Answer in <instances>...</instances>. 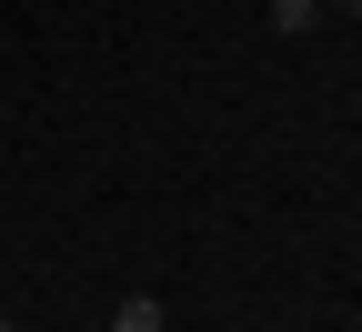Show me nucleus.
<instances>
[{
	"label": "nucleus",
	"instance_id": "nucleus-1",
	"mask_svg": "<svg viewBox=\"0 0 362 332\" xmlns=\"http://www.w3.org/2000/svg\"><path fill=\"white\" fill-rule=\"evenodd\" d=\"M111 332H171V312L151 292H131V302H111Z\"/></svg>",
	"mask_w": 362,
	"mask_h": 332
},
{
	"label": "nucleus",
	"instance_id": "nucleus-2",
	"mask_svg": "<svg viewBox=\"0 0 362 332\" xmlns=\"http://www.w3.org/2000/svg\"><path fill=\"white\" fill-rule=\"evenodd\" d=\"M272 30H282V40H312V30H322V0H272Z\"/></svg>",
	"mask_w": 362,
	"mask_h": 332
},
{
	"label": "nucleus",
	"instance_id": "nucleus-3",
	"mask_svg": "<svg viewBox=\"0 0 362 332\" xmlns=\"http://www.w3.org/2000/svg\"><path fill=\"white\" fill-rule=\"evenodd\" d=\"M342 11H352V21H362V0H342Z\"/></svg>",
	"mask_w": 362,
	"mask_h": 332
},
{
	"label": "nucleus",
	"instance_id": "nucleus-4",
	"mask_svg": "<svg viewBox=\"0 0 362 332\" xmlns=\"http://www.w3.org/2000/svg\"><path fill=\"white\" fill-rule=\"evenodd\" d=\"M81 332H111V322H81Z\"/></svg>",
	"mask_w": 362,
	"mask_h": 332
},
{
	"label": "nucleus",
	"instance_id": "nucleus-5",
	"mask_svg": "<svg viewBox=\"0 0 362 332\" xmlns=\"http://www.w3.org/2000/svg\"><path fill=\"white\" fill-rule=\"evenodd\" d=\"M0 332H11V322H0Z\"/></svg>",
	"mask_w": 362,
	"mask_h": 332
}]
</instances>
